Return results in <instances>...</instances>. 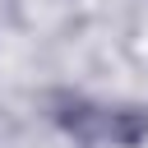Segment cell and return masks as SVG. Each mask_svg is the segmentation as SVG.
Listing matches in <instances>:
<instances>
[{
    "label": "cell",
    "mask_w": 148,
    "mask_h": 148,
    "mask_svg": "<svg viewBox=\"0 0 148 148\" xmlns=\"http://www.w3.org/2000/svg\"><path fill=\"white\" fill-rule=\"evenodd\" d=\"M148 139V106H106L102 120V143L116 148H139Z\"/></svg>",
    "instance_id": "7a4b0ae2"
},
{
    "label": "cell",
    "mask_w": 148,
    "mask_h": 148,
    "mask_svg": "<svg viewBox=\"0 0 148 148\" xmlns=\"http://www.w3.org/2000/svg\"><path fill=\"white\" fill-rule=\"evenodd\" d=\"M102 120H106V106H92L83 97H60L56 102V125L65 134H74L79 143H102Z\"/></svg>",
    "instance_id": "6da1fadb"
}]
</instances>
